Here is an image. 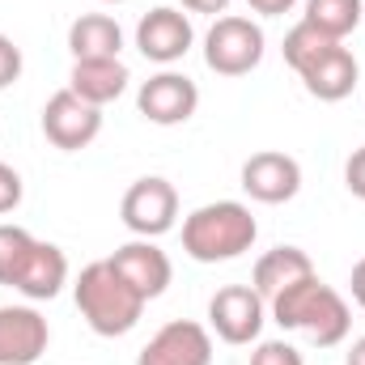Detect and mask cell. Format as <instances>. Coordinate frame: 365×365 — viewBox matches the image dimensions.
<instances>
[{
  "label": "cell",
  "instance_id": "8fae6325",
  "mask_svg": "<svg viewBox=\"0 0 365 365\" xmlns=\"http://www.w3.org/2000/svg\"><path fill=\"white\" fill-rule=\"evenodd\" d=\"M51 344V327L34 306H0V365H34Z\"/></svg>",
  "mask_w": 365,
  "mask_h": 365
},
{
  "label": "cell",
  "instance_id": "9a60e30c",
  "mask_svg": "<svg viewBox=\"0 0 365 365\" xmlns=\"http://www.w3.org/2000/svg\"><path fill=\"white\" fill-rule=\"evenodd\" d=\"M68 284V259L56 242H34V251L26 255L21 272H17V293L30 302H51L60 289Z\"/></svg>",
  "mask_w": 365,
  "mask_h": 365
},
{
  "label": "cell",
  "instance_id": "4fadbf2b",
  "mask_svg": "<svg viewBox=\"0 0 365 365\" xmlns=\"http://www.w3.org/2000/svg\"><path fill=\"white\" fill-rule=\"evenodd\" d=\"M110 264L123 272V280L145 297V302H153V297H162L166 289H170V259H166V251L153 242V238H136V242H123L115 255H110Z\"/></svg>",
  "mask_w": 365,
  "mask_h": 365
},
{
  "label": "cell",
  "instance_id": "8992f818",
  "mask_svg": "<svg viewBox=\"0 0 365 365\" xmlns=\"http://www.w3.org/2000/svg\"><path fill=\"white\" fill-rule=\"evenodd\" d=\"M264 319H268V302L251 284H225L208 302V323H212V331L225 344H251V340H259Z\"/></svg>",
  "mask_w": 365,
  "mask_h": 365
},
{
  "label": "cell",
  "instance_id": "44dd1931",
  "mask_svg": "<svg viewBox=\"0 0 365 365\" xmlns=\"http://www.w3.org/2000/svg\"><path fill=\"white\" fill-rule=\"evenodd\" d=\"M38 238H30L21 225H0V284H17V272L26 264V255L34 251Z\"/></svg>",
  "mask_w": 365,
  "mask_h": 365
},
{
  "label": "cell",
  "instance_id": "ffe728a7",
  "mask_svg": "<svg viewBox=\"0 0 365 365\" xmlns=\"http://www.w3.org/2000/svg\"><path fill=\"white\" fill-rule=\"evenodd\" d=\"M340 38H327L323 30H314L310 21H297L289 34H284V64L293 68V73H306L323 51H331Z\"/></svg>",
  "mask_w": 365,
  "mask_h": 365
},
{
  "label": "cell",
  "instance_id": "7a4b0ae2",
  "mask_svg": "<svg viewBox=\"0 0 365 365\" xmlns=\"http://www.w3.org/2000/svg\"><path fill=\"white\" fill-rule=\"evenodd\" d=\"M255 238H259V225H255L251 208L238 200L200 204L182 221V251L195 264H230V259L247 255L255 247Z\"/></svg>",
  "mask_w": 365,
  "mask_h": 365
},
{
  "label": "cell",
  "instance_id": "f546056e",
  "mask_svg": "<svg viewBox=\"0 0 365 365\" xmlns=\"http://www.w3.org/2000/svg\"><path fill=\"white\" fill-rule=\"evenodd\" d=\"M106 4H123V0H106Z\"/></svg>",
  "mask_w": 365,
  "mask_h": 365
},
{
  "label": "cell",
  "instance_id": "52a82bcc",
  "mask_svg": "<svg viewBox=\"0 0 365 365\" xmlns=\"http://www.w3.org/2000/svg\"><path fill=\"white\" fill-rule=\"evenodd\" d=\"M98 132H102V106H90L73 90H60L47 98V106H43V136L56 149L77 153V149L98 140Z\"/></svg>",
  "mask_w": 365,
  "mask_h": 365
},
{
  "label": "cell",
  "instance_id": "83f0119b",
  "mask_svg": "<svg viewBox=\"0 0 365 365\" xmlns=\"http://www.w3.org/2000/svg\"><path fill=\"white\" fill-rule=\"evenodd\" d=\"M182 9H191V13H225L230 0H182Z\"/></svg>",
  "mask_w": 365,
  "mask_h": 365
},
{
  "label": "cell",
  "instance_id": "ba28073f",
  "mask_svg": "<svg viewBox=\"0 0 365 365\" xmlns=\"http://www.w3.org/2000/svg\"><path fill=\"white\" fill-rule=\"evenodd\" d=\"M191 43H195L191 17L179 13V9H170V4L149 9V13L136 21V47H140V56L153 60V64H175V60H182V56L191 51Z\"/></svg>",
  "mask_w": 365,
  "mask_h": 365
},
{
  "label": "cell",
  "instance_id": "277c9868",
  "mask_svg": "<svg viewBox=\"0 0 365 365\" xmlns=\"http://www.w3.org/2000/svg\"><path fill=\"white\" fill-rule=\"evenodd\" d=\"M264 30L259 21L251 17H217L212 30L204 34V64L217 73V77H247L251 68H259L264 60Z\"/></svg>",
  "mask_w": 365,
  "mask_h": 365
},
{
  "label": "cell",
  "instance_id": "cb8c5ba5",
  "mask_svg": "<svg viewBox=\"0 0 365 365\" xmlns=\"http://www.w3.org/2000/svg\"><path fill=\"white\" fill-rule=\"evenodd\" d=\"M21 191H26V187H21V175H17L13 166L0 162V217L13 212V208L21 204Z\"/></svg>",
  "mask_w": 365,
  "mask_h": 365
},
{
  "label": "cell",
  "instance_id": "7c38bea8",
  "mask_svg": "<svg viewBox=\"0 0 365 365\" xmlns=\"http://www.w3.org/2000/svg\"><path fill=\"white\" fill-rule=\"evenodd\" d=\"M242 191L259 204H284L302 191V166L297 158L289 153H276V149H264V153H251L242 162Z\"/></svg>",
  "mask_w": 365,
  "mask_h": 365
},
{
  "label": "cell",
  "instance_id": "ac0fdd59",
  "mask_svg": "<svg viewBox=\"0 0 365 365\" xmlns=\"http://www.w3.org/2000/svg\"><path fill=\"white\" fill-rule=\"evenodd\" d=\"M68 51L73 60H115L123 51V30L106 13H81L68 26Z\"/></svg>",
  "mask_w": 365,
  "mask_h": 365
},
{
  "label": "cell",
  "instance_id": "4316f807",
  "mask_svg": "<svg viewBox=\"0 0 365 365\" xmlns=\"http://www.w3.org/2000/svg\"><path fill=\"white\" fill-rule=\"evenodd\" d=\"M349 289H353V302L365 310V259L353 264V276H349Z\"/></svg>",
  "mask_w": 365,
  "mask_h": 365
},
{
  "label": "cell",
  "instance_id": "f1b7e54d",
  "mask_svg": "<svg viewBox=\"0 0 365 365\" xmlns=\"http://www.w3.org/2000/svg\"><path fill=\"white\" fill-rule=\"evenodd\" d=\"M344 365H365V336H361V340H353V349H349Z\"/></svg>",
  "mask_w": 365,
  "mask_h": 365
},
{
  "label": "cell",
  "instance_id": "2e32d148",
  "mask_svg": "<svg viewBox=\"0 0 365 365\" xmlns=\"http://www.w3.org/2000/svg\"><path fill=\"white\" fill-rule=\"evenodd\" d=\"M128 64L115 56V60H73V73H68V90L77 98H86L90 106H106L115 102L119 93L128 90Z\"/></svg>",
  "mask_w": 365,
  "mask_h": 365
},
{
  "label": "cell",
  "instance_id": "484cf974",
  "mask_svg": "<svg viewBox=\"0 0 365 365\" xmlns=\"http://www.w3.org/2000/svg\"><path fill=\"white\" fill-rule=\"evenodd\" d=\"M247 4H251L255 13H264V17H284L297 0H247Z\"/></svg>",
  "mask_w": 365,
  "mask_h": 365
},
{
  "label": "cell",
  "instance_id": "3957f363",
  "mask_svg": "<svg viewBox=\"0 0 365 365\" xmlns=\"http://www.w3.org/2000/svg\"><path fill=\"white\" fill-rule=\"evenodd\" d=\"M73 293H77L81 319L90 323L98 336H106V340L128 336L140 323V314H145V297L123 280V272L110 259H98L90 268H81Z\"/></svg>",
  "mask_w": 365,
  "mask_h": 365
},
{
  "label": "cell",
  "instance_id": "5bb4252c",
  "mask_svg": "<svg viewBox=\"0 0 365 365\" xmlns=\"http://www.w3.org/2000/svg\"><path fill=\"white\" fill-rule=\"evenodd\" d=\"M302 81H306V93L310 98H319V102H340V98H349V93L357 90V77H361V68H357V56L344 47V43H336L331 51H323L306 73H297Z\"/></svg>",
  "mask_w": 365,
  "mask_h": 365
},
{
  "label": "cell",
  "instance_id": "5b68a950",
  "mask_svg": "<svg viewBox=\"0 0 365 365\" xmlns=\"http://www.w3.org/2000/svg\"><path fill=\"white\" fill-rule=\"evenodd\" d=\"M119 217L123 225L136 234V238H162L175 230V217H179V191L170 179H136L123 191V204H119Z\"/></svg>",
  "mask_w": 365,
  "mask_h": 365
},
{
  "label": "cell",
  "instance_id": "9c48e42d",
  "mask_svg": "<svg viewBox=\"0 0 365 365\" xmlns=\"http://www.w3.org/2000/svg\"><path fill=\"white\" fill-rule=\"evenodd\" d=\"M195 106H200V90H195V81L191 77H182V73H158V77H149L140 93H136V110L149 119V123H158V128H175V123H187L191 115H195Z\"/></svg>",
  "mask_w": 365,
  "mask_h": 365
},
{
  "label": "cell",
  "instance_id": "d4e9b609",
  "mask_svg": "<svg viewBox=\"0 0 365 365\" xmlns=\"http://www.w3.org/2000/svg\"><path fill=\"white\" fill-rule=\"evenodd\" d=\"M344 187H349L357 200H365V145L353 149V158L344 162Z\"/></svg>",
  "mask_w": 365,
  "mask_h": 365
},
{
  "label": "cell",
  "instance_id": "603a6c76",
  "mask_svg": "<svg viewBox=\"0 0 365 365\" xmlns=\"http://www.w3.org/2000/svg\"><path fill=\"white\" fill-rule=\"evenodd\" d=\"M17 77H21V47L9 34H0V90H9Z\"/></svg>",
  "mask_w": 365,
  "mask_h": 365
},
{
  "label": "cell",
  "instance_id": "d6986e66",
  "mask_svg": "<svg viewBox=\"0 0 365 365\" xmlns=\"http://www.w3.org/2000/svg\"><path fill=\"white\" fill-rule=\"evenodd\" d=\"M365 17V4L361 0H306V17L314 30H323L327 38H344L361 26Z\"/></svg>",
  "mask_w": 365,
  "mask_h": 365
},
{
  "label": "cell",
  "instance_id": "6da1fadb",
  "mask_svg": "<svg viewBox=\"0 0 365 365\" xmlns=\"http://www.w3.org/2000/svg\"><path fill=\"white\" fill-rule=\"evenodd\" d=\"M268 306H272V319L284 331H302L319 349H336L349 336V327H353L349 302L331 284H323L319 276H306V280L289 284L284 293H276Z\"/></svg>",
  "mask_w": 365,
  "mask_h": 365
},
{
  "label": "cell",
  "instance_id": "7402d4cb",
  "mask_svg": "<svg viewBox=\"0 0 365 365\" xmlns=\"http://www.w3.org/2000/svg\"><path fill=\"white\" fill-rule=\"evenodd\" d=\"M251 365H306V361H302V353L289 340H264L251 353Z\"/></svg>",
  "mask_w": 365,
  "mask_h": 365
},
{
  "label": "cell",
  "instance_id": "30bf717a",
  "mask_svg": "<svg viewBox=\"0 0 365 365\" xmlns=\"http://www.w3.org/2000/svg\"><path fill=\"white\" fill-rule=\"evenodd\" d=\"M136 365H212V336L191 319H175L140 349Z\"/></svg>",
  "mask_w": 365,
  "mask_h": 365
},
{
  "label": "cell",
  "instance_id": "e0dca14e",
  "mask_svg": "<svg viewBox=\"0 0 365 365\" xmlns=\"http://www.w3.org/2000/svg\"><path fill=\"white\" fill-rule=\"evenodd\" d=\"M306 276H314V264H310V255H306L302 247H276L268 255H259L255 276H251V289H255L264 302H272L276 293H284L289 284H297V280H306Z\"/></svg>",
  "mask_w": 365,
  "mask_h": 365
}]
</instances>
